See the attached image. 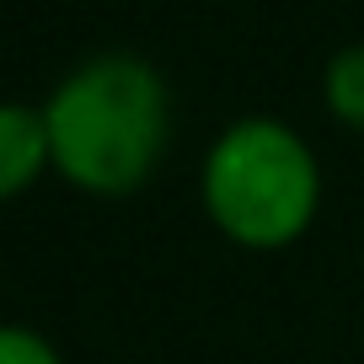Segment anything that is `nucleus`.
<instances>
[{"mask_svg":"<svg viewBox=\"0 0 364 364\" xmlns=\"http://www.w3.org/2000/svg\"><path fill=\"white\" fill-rule=\"evenodd\" d=\"M54 177L86 198H134L171 150V86L145 54L102 48L43 97Z\"/></svg>","mask_w":364,"mask_h":364,"instance_id":"f257e3e1","label":"nucleus"},{"mask_svg":"<svg viewBox=\"0 0 364 364\" xmlns=\"http://www.w3.org/2000/svg\"><path fill=\"white\" fill-rule=\"evenodd\" d=\"M198 204L241 252H284L321 215V161L295 124L273 113L230 118L204 150Z\"/></svg>","mask_w":364,"mask_h":364,"instance_id":"f03ea898","label":"nucleus"},{"mask_svg":"<svg viewBox=\"0 0 364 364\" xmlns=\"http://www.w3.org/2000/svg\"><path fill=\"white\" fill-rule=\"evenodd\" d=\"M43 177H54V150H48L43 102L0 97V204L27 198Z\"/></svg>","mask_w":364,"mask_h":364,"instance_id":"7ed1b4c3","label":"nucleus"},{"mask_svg":"<svg viewBox=\"0 0 364 364\" xmlns=\"http://www.w3.org/2000/svg\"><path fill=\"white\" fill-rule=\"evenodd\" d=\"M321 107L332 124L364 134V43H343L321 65Z\"/></svg>","mask_w":364,"mask_h":364,"instance_id":"20e7f679","label":"nucleus"},{"mask_svg":"<svg viewBox=\"0 0 364 364\" xmlns=\"http://www.w3.org/2000/svg\"><path fill=\"white\" fill-rule=\"evenodd\" d=\"M0 364H70L48 332L27 321H0Z\"/></svg>","mask_w":364,"mask_h":364,"instance_id":"39448f33","label":"nucleus"}]
</instances>
